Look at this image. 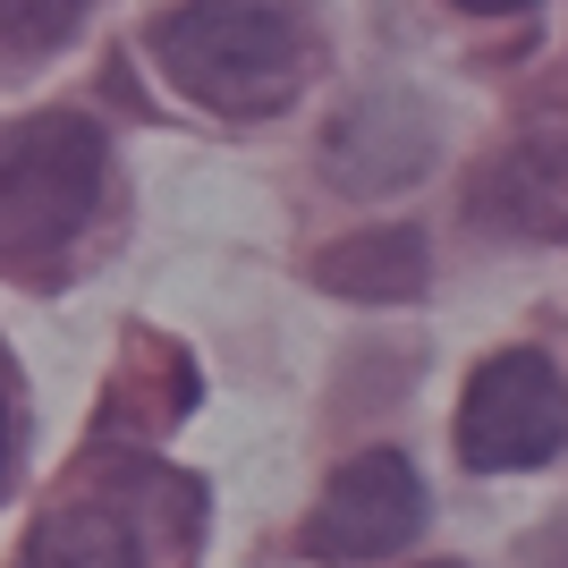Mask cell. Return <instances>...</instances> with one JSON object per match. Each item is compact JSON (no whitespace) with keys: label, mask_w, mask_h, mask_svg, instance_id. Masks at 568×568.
<instances>
[{"label":"cell","mask_w":568,"mask_h":568,"mask_svg":"<svg viewBox=\"0 0 568 568\" xmlns=\"http://www.w3.org/2000/svg\"><path fill=\"white\" fill-rule=\"evenodd\" d=\"M170 94L213 119H281L314 85V26L297 0H179L144 34Z\"/></svg>","instance_id":"1"},{"label":"cell","mask_w":568,"mask_h":568,"mask_svg":"<svg viewBox=\"0 0 568 568\" xmlns=\"http://www.w3.org/2000/svg\"><path fill=\"white\" fill-rule=\"evenodd\" d=\"M102 170H111V144L85 111H34L0 128V272H34L69 237H85Z\"/></svg>","instance_id":"2"},{"label":"cell","mask_w":568,"mask_h":568,"mask_svg":"<svg viewBox=\"0 0 568 568\" xmlns=\"http://www.w3.org/2000/svg\"><path fill=\"white\" fill-rule=\"evenodd\" d=\"M458 467L467 475H535L568 450V374L544 348H493L458 390Z\"/></svg>","instance_id":"3"},{"label":"cell","mask_w":568,"mask_h":568,"mask_svg":"<svg viewBox=\"0 0 568 568\" xmlns=\"http://www.w3.org/2000/svg\"><path fill=\"white\" fill-rule=\"evenodd\" d=\"M425 475L407 450H356L332 467L323 500L306 518V551L314 560H399L425 535Z\"/></svg>","instance_id":"4"},{"label":"cell","mask_w":568,"mask_h":568,"mask_svg":"<svg viewBox=\"0 0 568 568\" xmlns=\"http://www.w3.org/2000/svg\"><path fill=\"white\" fill-rule=\"evenodd\" d=\"M425 162H433V128L399 94H365L348 119H332V187H348V195L416 187Z\"/></svg>","instance_id":"5"},{"label":"cell","mask_w":568,"mask_h":568,"mask_svg":"<svg viewBox=\"0 0 568 568\" xmlns=\"http://www.w3.org/2000/svg\"><path fill=\"white\" fill-rule=\"evenodd\" d=\"M433 281V246L425 230H356L339 246L314 255V288H332L339 306H407V297H425Z\"/></svg>","instance_id":"6"},{"label":"cell","mask_w":568,"mask_h":568,"mask_svg":"<svg viewBox=\"0 0 568 568\" xmlns=\"http://www.w3.org/2000/svg\"><path fill=\"white\" fill-rule=\"evenodd\" d=\"M18 568H144V551H136V526L119 509H51L26 535Z\"/></svg>","instance_id":"7"},{"label":"cell","mask_w":568,"mask_h":568,"mask_svg":"<svg viewBox=\"0 0 568 568\" xmlns=\"http://www.w3.org/2000/svg\"><path fill=\"white\" fill-rule=\"evenodd\" d=\"M94 9H102V0H0V51H18V60L60 51Z\"/></svg>","instance_id":"8"},{"label":"cell","mask_w":568,"mask_h":568,"mask_svg":"<svg viewBox=\"0 0 568 568\" xmlns=\"http://www.w3.org/2000/svg\"><path fill=\"white\" fill-rule=\"evenodd\" d=\"M450 9H467V18H518V9H535V0H450Z\"/></svg>","instance_id":"9"},{"label":"cell","mask_w":568,"mask_h":568,"mask_svg":"<svg viewBox=\"0 0 568 568\" xmlns=\"http://www.w3.org/2000/svg\"><path fill=\"white\" fill-rule=\"evenodd\" d=\"M0 467H9V399H0Z\"/></svg>","instance_id":"10"},{"label":"cell","mask_w":568,"mask_h":568,"mask_svg":"<svg viewBox=\"0 0 568 568\" xmlns=\"http://www.w3.org/2000/svg\"><path fill=\"white\" fill-rule=\"evenodd\" d=\"M425 568H458V560H425Z\"/></svg>","instance_id":"11"}]
</instances>
